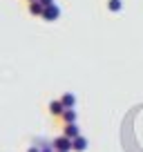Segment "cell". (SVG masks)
<instances>
[{
	"label": "cell",
	"mask_w": 143,
	"mask_h": 152,
	"mask_svg": "<svg viewBox=\"0 0 143 152\" xmlns=\"http://www.w3.org/2000/svg\"><path fill=\"white\" fill-rule=\"evenodd\" d=\"M52 145H54V150H56V152H72V139L63 134V137L54 139Z\"/></svg>",
	"instance_id": "obj_1"
},
{
	"label": "cell",
	"mask_w": 143,
	"mask_h": 152,
	"mask_svg": "<svg viewBox=\"0 0 143 152\" xmlns=\"http://www.w3.org/2000/svg\"><path fill=\"white\" fill-rule=\"evenodd\" d=\"M58 16H61V9H58L56 2L49 5V7H45V11H43V18L45 20H58Z\"/></svg>",
	"instance_id": "obj_2"
},
{
	"label": "cell",
	"mask_w": 143,
	"mask_h": 152,
	"mask_svg": "<svg viewBox=\"0 0 143 152\" xmlns=\"http://www.w3.org/2000/svg\"><path fill=\"white\" fill-rule=\"evenodd\" d=\"M85 148H87V139L85 137L78 134L76 139H72V150L74 152H85Z\"/></svg>",
	"instance_id": "obj_3"
},
{
	"label": "cell",
	"mask_w": 143,
	"mask_h": 152,
	"mask_svg": "<svg viewBox=\"0 0 143 152\" xmlns=\"http://www.w3.org/2000/svg\"><path fill=\"white\" fill-rule=\"evenodd\" d=\"M65 103H63V101H52V103H49V112L54 114V116H63V112H65Z\"/></svg>",
	"instance_id": "obj_4"
},
{
	"label": "cell",
	"mask_w": 143,
	"mask_h": 152,
	"mask_svg": "<svg viewBox=\"0 0 143 152\" xmlns=\"http://www.w3.org/2000/svg\"><path fill=\"white\" fill-rule=\"evenodd\" d=\"M29 11H31L34 16H43V11H45V5L40 2V0H34V2H29Z\"/></svg>",
	"instance_id": "obj_5"
},
{
	"label": "cell",
	"mask_w": 143,
	"mask_h": 152,
	"mask_svg": "<svg viewBox=\"0 0 143 152\" xmlns=\"http://www.w3.org/2000/svg\"><path fill=\"white\" fill-rule=\"evenodd\" d=\"M78 134H81V130H78V125H76V123H67V125H65V137L76 139Z\"/></svg>",
	"instance_id": "obj_6"
},
{
	"label": "cell",
	"mask_w": 143,
	"mask_h": 152,
	"mask_svg": "<svg viewBox=\"0 0 143 152\" xmlns=\"http://www.w3.org/2000/svg\"><path fill=\"white\" fill-rule=\"evenodd\" d=\"M63 119H65V123H76V110L67 107L65 112H63Z\"/></svg>",
	"instance_id": "obj_7"
},
{
	"label": "cell",
	"mask_w": 143,
	"mask_h": 152,
	"mask_svg": "<svg viewBox=\"0 0 143 152\" xmlns=\"http://www.w3.org/2000/svg\"><path fill=\"white\" fill-rule=\"evenodd\" d=\"M61 101H63V103H65V107H74V105H76V96L72 94V92H67V94L63 96Z\"/></svg>",
	"instance_id": "obj_8"
},
{
	"label": "cell",
	"mask_w": 143,
	"mask_h": 152,
	"mask_svg": "<svg viewBox=\"0 0 143 152\" xmlns=\"http://www.w3.org/2000/svg\"><path fill=\"white\" fill-rule=\"evenodd\" d=\"M107 9L110 11H121L123 9V2H121V0H107Z\"/></svg>",
	"instance_id": "obj_9"
},
{
	"label": "cell",
	"mask_w": 143,
	"mask_h": 152,
	"mask_svg": "<svg viewBox=\"0 0 143 152\" xmlns=\"http://www.w3.org/2000/svg\"><path fill=\"white\" fill-rule=\"evenodd\" d=\"M43 152H56V150H54V145H43Z\"/></svg>",
	"instance_id": "obj_10"
},
{
	"label": "cell",
	"mask_w": 143,
	"mask_h": 152,
	"mask_svg": "<svg viewBox=\"0 0 143 152\" xmlns=\"http://www.w3.org/2000/svg\"><path fill=\"white\" fill-rule=\"evenodd\" d=\"M40 2H43L45 7H49V5H54V0H40Z\"/></svg>",
	"instance_id": "obj_11"
},
{
	"label": "cell",
	"mask_w": 143,
	"mask_h": 152,
	"mask_svg": "<svg viewBox=\"0 0 143 152\" xmlns=\"http://www.w3.org/2000/svg\"><path fill=\"white\" fill-rule=\"evenodd\" d=\"M27 152H43V150H40V148H36V145H34V148H29Z\"/></svg>",
	"instance_id": "obj_12"
},
{
	"label": "cell",
	"mask_w": 143,
	"mask_h": 152,
	"mask_svg": "<svg viewBox=\"0 0 143 152\" xmlns=\"http://www.w3.org/2000/svg\"><path fill=\"white\" fill-rule=\"evenodd\" d=\"M29 2H34V0H29Z\"/></svg>",
	"instance_id": "obj_13"
}]
</instances>
